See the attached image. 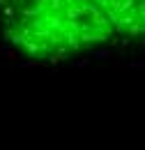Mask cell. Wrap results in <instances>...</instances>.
Returning <instances> with one entry per match:
<instances>
[{"label":"cell","instance_id":"obj_1","mask_svg":"<svg viewBox=\"0 0 145 150\" xmlns=\"http://www.w3.org/2000/svg\"><path fill=\"white\" fill-rule=\"evenodd\" d=\"M0 44L42 65L145 44V0H0Z\"/></svg>","mask_w":145,"mask_h":150}]
</instances>
